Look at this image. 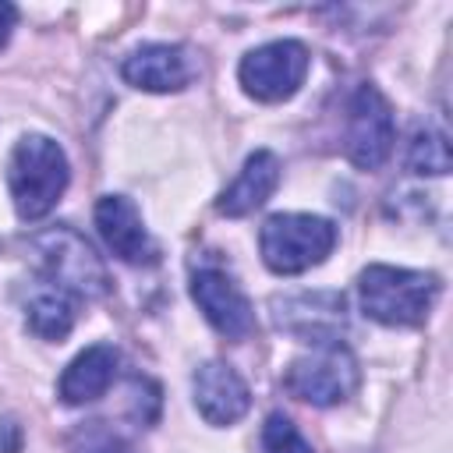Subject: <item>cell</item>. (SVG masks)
<instances>
[{"label":"cell","instance_id":"1","mask_svg":"<svg viewBox=\"0 0 453 453\" xmlns=\"http://www.w3.org/2000/svg\"><path fill=\"white\" fill-rule=\"evenodd\" d=\"M67 156L64 149L46 134H28L14 145L7 163V184L11 198L21 219H42L67 188Z\"/></svg>","mask_w":453,"mask_h":453},{"label":"cell","instance_id":"2","mask_svg":"<svg viewBox=\"0 0 453 453\" xmlns=\"http://www.w3.org/2000/svg\"><path fill=\"white\" fill-rule=\"evenodd\" d=\"M357 294H361V308L368 319L382 326H418L439 294V280L432 273L368 265L361 273Z\"/></svg>","mask_w":453,"mask_h":453},{"label":"cell","instance_id":"3","mask_svg":"<svg viewBox=\"0 0 453 453\" xmlns=\"http://www.w3.org/2000/svg\"><path fill=\"white\" fill-rule=\"evenodd\" d=\"M258 244H262V258L273 273L294 276V273H304V269L326 262V255L336 244V226L329 219L308 216V212H276L262 223Z\"/></svg>","mask_w":453,"mask_h":453},{"label":"cell","instance_id":"4","mask_svg":"<svg viewBox=\"0 0 453 453\" xmlns=\"http://www.w3.org/2000/svg\"><path fill=\"white\" fill-rule=\"evenodd\" d=\"M32 251L50 287L71 297H99L106 290V273L81 234L67 226H53L32 241Z\"/></svg>","mask_w":453,"mask_h":453},{"label":"cell","instance_id":"5","mask_svg":"<svg viewBox=\"0 0 453 453\" xmlns=\"http://www.w3.org/2000/svg\"><path fill=\"white\" fill-rule=\"evenodd\" d=\"M283 386L297 400H308L315 407H333L357 389V361L343 343H319L311 354L297 357L287 368Z\"/></svg>","mask_w":453,"mask_h":453},{"label":"cell","instance_id":"6","mask_svg":"<svg viewBox=\"0 0 453 453\" xmlns=\"http://www.w3.org/2000/svg\"><path fill=\"white\" fill-rule=\"evenodd\" d=\"M241 85L248 96L262 99V103H280L290 99L304 74H308V50L294 39H280V42H265L258 50H251L241 67Z\"/></svg>","mask_w":453,"mask_h":453},{"label":"cell","instance_id":"7","mask_svg":"<svg viewBox=\"0 0 453 453\" xmlns=\"http://www.w3.org/2000/svg\"><path fill=\"white\" fill-rule=\"evenodd\" d=\"M393 152V110L375 85H361L347 106V156L361 170H379Z\"/></svg>","mask_w":453,"mask_h":453},{"label":"cell","instance_id":"8","mask_svg":"<svg viewBox=\"0 0 453 453\" xmlns=\"http://www.w3.org/2000/svg\"><path fill=\"white\" fill-rule=\"evenodd\" d=\"M191 297L202 308V315L212 322L216 333L230 340H244L255 329V315L241 287L219 269V265H202L191 276Z\"/></svg>","mask_w":453,"mask_h":453},{"label":"cell","instance_id":"9","mask_svg":"<svg viewBox=\"0 0 453 453\" xmlns=\"http://www.w3.org/2000/svg\"><path fill=\"white\" fill-rule=\"evenodd\" d=\"M96 226L106 241V248L127 262V265H149L156 262V244L134 209V202H127L124 195H106L96 205Z\"/></svg>","mask_w":453,"mask_h":453},{"label":"cell","instance_id":"10","mask_svg":"<svg viewBox=\"0 0 453 453\" xmlns=\"http://www.w3.org/2000/svg\"><path fill=\"white\" fill-rule=\"evenodd\" d=\"M120 74H124L127 85L145 88V92H177V88H184L191 81L195 64H191L184 46L149 42V46H138L124 60Z\"/></svg>","mask_w":453,"mask_h":453},{"label":"cell","instance_id":"11","mask_svg":"<svg viewBox=\"0 0 453 453\" xmlns=\"http://www.w3.org/2000/svg\"><path fill=\"white\" fill-rule=\"evenodd\" d=\"M195 403L209 425H234L248 414L251 396H248L244 379L230 365L209 361L195 372Z\"/></svg>","mask_w":453,"mask_h":453},{"label":"cell","instance_id":"12","mask_svg":"<svg viewBox=\"0 0 453 453\" xmlns=\"http://www.w3.org/2000/svg\"><path fill=\"white\" fill-rule=\"evenodd\" d=\"M117 361L120 357L110 343H96V347L81 350L60 375V400L71 403V407L99 400L110 389L113 375H117Z\"/></svg>","mask_w":453,"mask_h":453},{"label":"cell","instance_id":"13","mask_svg":"<svg viewBox=\"0 0 453 453\" xmlns=\"http://www.w3.org/2000/svg\"><path fill=\"white\" fill-rule=\"evenodd\" d=\"M276 184H280V159L262 149V152L248 156V163L241 166L237 180L219 195L216 209L223 216H248L276 191Z\"/></svg>","mask_w":453,"mask_h":453},{"label":"cell","instance_id":"14","mask_svg":"<svg viewBox=\"0 0 453 453\" xmlns=\"http://www.w3.org/2000/svg\"><path fill=\"white\" fill-rule=\"evenodd\" d=\"M74 326V297L57 290V287H42L32 301H28V329L42 340H64Z\"/></svg>","mask_w":453,"mask_h":453},{"label":"cell","instance_id":"15","mask_svg":"<svg viewBox=\"0 0 453 453\" xmlns=\"http://www.w3.org/2000/svg\"><path fill=\"white\" fill-rule=\"evenodd\" d=\"M407 166L414 173H446L449 170V142L442 131H418L407 149Z\"/></svg>","mask_w":453,"mask_h":453},{"label":"cell","instance_id":"16","mask_svg":"<svg viewBox=\"0 0 453 453\" xmlns=\"http://www.w3.org/2000/svg\"><path fill=\"white\" fill-rule=\"evenodd\" d=\"M262 453H311L308 439L297 432V425L287 414H269L262 425Z\"/></svg>","mask_w":453,"mask_h":453},{"label":"cell","instance_id":"17","mask_svg":"<svg viewBox=\"0 0 453 453\" xmlns=\"http://www.w3.org/2000/svg\"><path fill=\"white\" fill-rule=\"evenodd\" d=\"M74 453H134L117 432H110V428H103L99 421H92L88 428H81L78 435H74V446H71Z\"/></svg>","mask_w":453,"mask_h":453},{"label":"cell","instance_id":"18","mask_svg":"<svg viewBox=\"0 0 453 453\" xmlns=\"http://www.w3.org/2000/svg\"><path fill=\"white\" fill-rule=\"evenodd\" d=\"M14 18H18V11H14L11 4H0V46L7 42V35H11V28H14Z\"/></svg>","mask_w":453,"mask_h":453}]
</instances>
